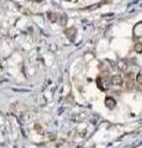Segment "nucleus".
Instances as JSON below:
<instances>
[{"label": "nucleus", "instance_id": "obj_1", "mask_svg": "<svg viewBox=\"0 0 142 148\" xmlns=\"http://www.w3.org/2000/svg\"><path fill=\"white\" fill-rule=\"evenodd\" d=\"M134 85H135V77H134V73L126 74V89H127V90H132Z\"/></svg>", "mask_w": 142, "mask_h": 148}, {"label": "nucleus", "instance_id": "obj_2", "mask_svg": "<svg viewBox=\"0 0 142 148\" xmlns=\"http://www.w3.org/2000/svg\"><path fill=\"white\" fill-rule=\"evenodd\" d=\"M122 83H124L122 77L119 75V74H116V75H114V77L111 78V84H113V85H122Z\"/></svg>", "mask_w": 142, "mask_h": 148}, {"label": "nucleus", "instance_id": "obj_3", "mask_svg": "<svg viewBox=\"0 0 142 148\" xmlns=\"http://www.w3.org/2000/svg\"><path fill=\"white\" fill-rule=\"evenodd\" d=\"M105 106H106L108 109H114V107L116 106V101H115V99L108 96V98L105 99Z\"/></svg>", "mask_w": 142, "mask_h": 148}, {"label": "nucleus", "instance_id": "obj_4", "mask_svg": "<svg viewBox=\"0 0 142 148\" xmlns=\"http://www.w3.org/2000/svg\"><path fill=\"white\" fill-rule=\"evenodd\" d=\"M75 33H77V31H75V28H73V27H72V28H68V30L66 31V35L68 36V38H69L71 41L74 40V35H75Z\"/></svg>", "mask_w": 142, "mask_h": 148}, {"label": "nucleus", "instance_id": "obj_5", "mask_svg": "<svg viewBox=\"0 0 142 148\" xmlns=\"http://www.w3.org/2000/svg\"><path fill=\"white\" fill-rule=\"evenodd\" d=\"M59 23L62 26H66V23H67V16L66 15H59Z\"/></svg>", "mask_w": 142, "mask_h": 148}, {"label": "nucleus", "instance_id": "obj_6", "mask_svg": "<svg viewBox=\"0 0 142 148\" xmlns=\"http://www.w3.org/2000/svg\"><path fill=\"white\" fill-rule=\"evenodd\" d=\"M135 51H136L137 53H142V43L141 42H137V43L135 44Z\"/></svg>", "mask_w": 142, "mask_h": 148}, {"label": "nucleus", "instance_id": "obj_7", "mask_svg": "<svg viewBox=\"0 0 142 148\" xmlns=\"http://www.w3.org/2000/svg\"><path fill=\"white\" fill-rule=\"evenodd\" d=\"M47 16H48V19H49L51 21H53V22H54V21H57V19H58L57 16H54V14H53V12H48V14H47Z\"/></svg>", "mask_w": 142, "mask_h": 148}, {"label": "nucleus", "instance_id": "obj_8", "mask_svg": "<svg viewBox=\"0 0 142 148\" xmlns=\"http://www.w3.org/2000/svg\"><path fill=\"white\" fill-rule=\"evenodd\" d=\"M35 130H36V131H38V132H40V135H43V131H42V128H41V126H40L38 124H36V125H35Z\"/></svg>", "mask_w": 142, "mask_h": 148}, {"label": "nucleus", "instance_id": "obj_9", "mask_svg": "<svg viewBox=\"0 0 142 148\" xmlns=\"http://www.w3.org/2000/svg\"><path fill=\"white\" fill-rule=\"evenodd\" d=\"M136 82H137L140 85H142V74H137V75H136Z\"/></svg>", "mask_w": 142, "mask_h": 148}, {"label": "nucleus", "instance_id": "obj_10", "mask_svg": "<svg viewBox=\"0 0 142 148\" xmlns=\"http://www.w3.org/2000/svg\"><path fill=\"white\" fill-rule=\"evenodd\" d=\"M119 68H120V69H122V70L126 68V64H125V62H124V61H120V62H119Z\"/></svg>", "mask_w": 142, "mask_h": 148}, {"label": "nucleus", "instance_id": "obj_11", "mask_svg": "<svg viewBox=\"0 0 142 148\" xmlns=\"http://www.w3.org/2000/svg\"><path fill=\"white\" fill-rule=\"evenodd\" d=\"M68 1H77V0H68Z\"/></svg>", "mask_w": 142, "mask_h": 148}]
</instances>
